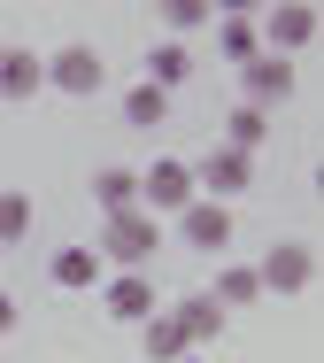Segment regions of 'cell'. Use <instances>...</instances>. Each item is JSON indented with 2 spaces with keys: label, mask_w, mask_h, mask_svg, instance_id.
I'll use <instances>...</instances> for the list:
<instances>
[{
  "label": "cell",
  "mask_w": 324,
  "mask_h": 363,
  "mask_svg": "<svg viewBox=\"0 0 324 363\" xmlns=\"http://www.w3.org/2000/svg\"><path fill=\"white\" fill-rule=\"evenodd\" d=\"M47 279L62 294H93L100 286V255L85 247V240H70V247H54V263H47Z\"/></svg>",
  "instance_id": "7c38bea8"
},
{
  "label": "cell",
  "mask_w": 324,
  "mask_h": 363,
  "mask_svg": "<svg viewBox=\"0 0 324 363\" xmlns=\"http://www.w3.org/2000/svg\"><path fill=\"white\" fill-rule=\"evenodd\" d=\"M216 55H224V62H255V55H262L255 16H216Z\"/></svg>",
  "instance_id": "9a60e30c"
},
{
  "label": "cell",
  "mask_w": 324,
  "mask_h": 363,
  "mask_svg": "<svg viewBox=\"0 0 324 363\" xmlns=\"http://www.w3.org/2000/svg\"><path fill=\"white\" fill-rule=\"evenodd\" d=\"M185 201H193V162L162 155V162L139 170V209H147V217H178Z\"/></svg>",
  "instance_id": "8992f818"
},
{
  "label": "cell",
  "mask_w": 324,
  "mask_h": 363,
  "mask_svg": "<svg viewBox=\"0 0 324 363\" xmlns=\"http://www.w3.org/2000/svg\"><path fill=\"white\" fill-rule=\"evenodd\" d=\"M178 232H185V247H193V255H224V247H232V209L193 194V201L178 209Z\"/></svg>",
  "instance_id": "52a82bcc"
},
{
  "label": "cell",
  "mask_w": 324,
  "mask_h": 363,
  "mask_svg": "<svg viewBox=\"0 0 324 363\" xmlns=\"http://www.w3.org/2000/svg\"><path fill=\"white\" fill-rule=\"evenodd\" d=\"M139 340H147V356H155V363H185V356H193V348H185V333H178L162 309L147 317V325H139Z\"/></svg>",
  "instance_id": "ac0fdd59"
},
{
  "label": "cell",
  "mask_w": 324,
  "mask_h": 363,
  "mask_svg": "<svg viewBox=\"0 0 324 363\" xmlns=\"http://www.w3.org/2000/svg\"><path fill=\"white\" fill-rule=\"evenodd\" d=\"M240 85H247V108H278V101H294V62H278V55H255L240 62Z\"/></svg>",
  "instance_id": "30bf717a"
},
{
  "label": "cell",
  "mask_w": 324,
  "mask_h": 363,
  "mask_svg": "<svg viewBox=\"0 0 324 363\" xmlns=\"http://www.w3.org/2000/svg\"><path fill=\"white\" fill-rule=\"evenodd\" d=\"M31 217H39L31 194H23V186H0V247H16V240L31 232Z\"/></svg>",
  "instance_id": "ffe728a7"
},
{
  "label": "cell",
  "mask_w": 324,
  "mask_h": 363,
  "mask_svg": "<svg viewBox=\"0 0 324 363\" xmlns=\"http://www.w3.org/2000/svg\"><path fill=\"white\" fill-rule=\"evenodd\" d=\"M93 201H100V217H124V209H139V170H124V162L93 170Z\"/></svg>",
  "instance_id": "5bb4252c"
},
{
  "label": "cell",
  "mask_w": 324,
  "mask_h": 363,
  "mask_svg": "<svg viewBox=\"0 0 324 363\" xmlns=\"http://www.w3.org/2000/svg\"><path fill=\"white\" fill-rule=\"evenodd\" d=\"M262 140H270V116L240 101V108L224 116V147H240V155H262Z\"/></svg>",
  "instance_id": "2e32d148"
},
{
  "label": "cell",
  "mask_w": 324,
  "mask_h": 363,
  "mask_svg": "<svg viewBox=\"0 0 324 363\" xmlns=\"http://www.w3.org/2000/svg\"><path fill=\"white\" fill-rule=\"evenodd\" d=\"M309 279H317L309 240H270L262 263H255V286H262V294H309Z\"/></svg>",
  "instance_id": "277c9868"
},
{
  "label": "cell",
  "mask_w": 324,
  "mask_h": 363,
  "mask_svg": "<svg viewBox=\"0 0 324 363\" xmlns=\"http://www.w3.org/2000/svg\"><path fill=\"white\" fill-rule=\"evenodd\" d=\"M209 301H216V309L262 301V286H255V263H224V271H216V286H209Z\"/></svg>",
  "instance_id": "e0dca14e"
},
{
  "label": "cell",
  "mask_w": 324,
  "mask_h": 363,
  "mask_svg": "<svg viewBox=\"0 0 324 363\" xmlns=\"http://www.w3.org/2000/svg\"><path fill=\"white\" fill-rule=\"evenodd\" d=\"M185 77H193V47H185V39H162V47H147V77H139V85L178 93Z\"/></svg>",
  "instance_id": "4fadbf2b"
},
{
  "label": "cell",
  "mask_w": 324,
  "mask_h": 363,
  "mask_svg": "<svg viewBox=\"0 0 324 363\" xmlns=\"http://www.w3.org/2000/svg\"><path fill=\"white\" fill-rule=\"evenodd\" d=\"M39 93H47L39 47H0V101H8V108H31Z\"/></svg>",
  "instance_id": "9c48e42d"
},
{
  "label": "cell",
  "mask_w": 324,
  "mask_h": 363,
  "mask_svg": "<svg viewBox=\"0 0 324 363\" xmlns=\"http://www.w3.org/2000/svg\"><path fill=\"white\" fill-rule=\"evenodd\" d=\"M162 317H170V325H178V333H185V348H209V340H216V333H224V309H216V301H209V294H178V301H170V309H162Z\"/></svg>",
  "instance_id": "8fae6325"
},
{
  "label": "cell",
  "mask_w": 324,
  "mask_h": 363,
  "mask_svg": "<svg viewBox=\"0 0 324 363\" xmlns=\"http://www.w3.org/2000/svg\"><path fill=\"white\" fill-rule=\"evenodd\" d=\"M247 186H255V155H240V147H209V155L193 162V194H201V201H224V209H232Z\"/></svg>",
  "instance_id": "3957f363"
},
{
  "label": "cell",
  "mask_w": 324,
  "mask_h": 363,
  "mask_svg": "<svg viewBox=\"0 0 324 363\" xmlns=\"http://www.w3.org/2000/svg\"><path fill=\"white\" fill-rule=\"evenodd\" d=\"M255 39H262V55L294 62V55L317 39V8H301V0H286V8H262V16H255Z\"/></svg>",
  "instance_id": "5b68a950"
},
{
  "label": "cell",
  "mask_w": 324,
  "mask_h": 363,
  "mask_svg": "<svg viewBox=\"0 0 324 363\" xmlns=\"http://www.w3.org/2000/svg\"><path fill=\"white\" fill-rule=\"evenodd\" d=\"M162 23L170 31H201V23H216V8L209 0H162Z\"/></svg>",
  "instance_id": "44dd1931"
},
{
  "label": "cell",
  "mask_w": 324,
  "mask_h": 363,
  "mask_svg": "<svg viewBox=\"0 0 324 363\" xmlns=\"http://www.w3.org/2000/svg\"><path fill=\"white\" fill-rule=\"evenodd\" d=\"M162 247V224L147 217V209H124V217H108L100 224V263H116V271H147V255Z\"/></svg>",
  "instance_id": "6da1fadb"
},
{
  "label": "cell",
  "mask_w": 324,
  "mask_h": 363,
  "mask_svg": "<svg viewBox=\"0 0 324 363\" xmlns=\"http://www.w3.org/2000/svg\"><path fill=\"white\" fill-rule=\"evenodd\" d=\"M39 70H47V85H54L62 101H93V93L108 85L100 47H54V55H39Z\"/></svg>",
  "instance_id": "7a4b0ae2"
},
{
  "label": "cell",
  "mask_w": 324,
  "mask_h": 363,
  "mask_svg": "<svg viewBox=\"0 0 324 363\" xmlns=\"http://www.w3.org/2000/svg\"><path fill=\"white\" fill-rule=\"evenodd\" d=\"M162 116H170V93H155V85H132V93H124V124H132V132H155Z\"/></svg>",
  "instance_id": "d6986e66"
},
{
  "label": "cell",
  "mask_w": 324,
  "mask_h": 363,
  "mask_svg": "<svg viewBox=\"0 0 324 363\" xmlns=\"http://www.w3.org/2000/svg\"><path fill=\"white\" fill-rule=\"evenodd\" d=\"M16 333V294H0V340Z\"/></svg>",
  "instance_id": "7402d4cb"
},
{
  "label": "cell",
  "mask_w": 324,
  "mask_h": 363,
  "mask_svg": "<svg viewBox=\"0 0 324 363\" xmlns=\"http://www.w3.org/2000/svg\"><path fill=\"white\" fill-rule=\"evenodd\" d=\"M100 309H108L116 325H147L162 309V294L147 286V271H116V279H100Z\"/></svg>",
  "instance_id": "ba28073f"
}]
</instances>
